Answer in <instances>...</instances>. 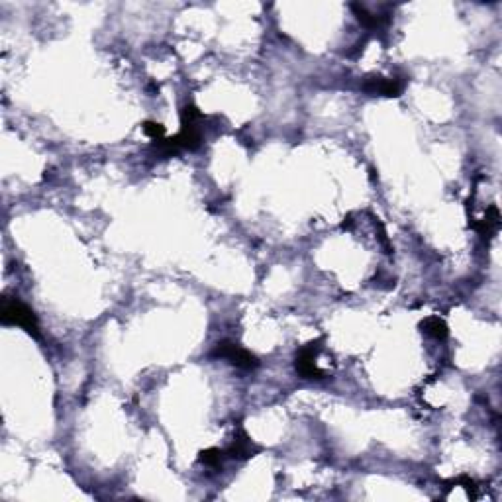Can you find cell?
<instances>
[{"label":"cell","instance_id":"ba28073f","mask_svg":"<svg viewBox=\"0 0 502 502\" xmlns=\"http://www.w3.org/2000/svg\"><path fill=\"white\" fill-rule=\"evenodd\" d=\"M420 328H422V332H424V334L432 335L434 339H446L448 334H450L448 324L443 322L441 318H438V316H430V318H424L422 324H420Z\"/></svg>","mask_w":502,"mask_h":502},{"label":"cell","instance_id":"6da1fadb","mask_svg":"<svg viewBox=\"0 0 502 502\" xmlns=\"http://www.w3.org/2000/svg\"><path fill=\"white\" fill-rule=\"evenodd\" d=\"M0 320L6 326H18L22 330H26L28 334L39 337V324L34 310L28 304H24L18 298H2V306H0Z\"/></svg>","mask_w":502,"mask_h":502},{"label":"cell","instance_id":"8992f818","mask_svg":"<svg viewBox=\"0 0 502 502\" xmlns=\"http://www.w3.org/2000/svg\"><path fill=\"white\" fill-rule=\"evenodd\" d=\"M473 228L479 232V236H481L483 240H490L494 233L499 232V228H501V212H499V208L489 207L487 214H485V218L475 222Z\"/></svg>","mask_w":502,"mask_h":502},{"label":"cell","instance_id":"5b68a950","mask_svg":"<svg viewBox=\"0 0 502 502\" xmlns=\"http://www.w3.org/2000/svg\"><path fill=\"white\" fill-rule=\"evenodd\" d=\"M258 451L259 450L253 446V441L249 439V436L245 434L244 430H240V432L236 434V438H233L232 443L228 446V450L224 451V453H226V457H230V459H249V457H253Z\"/></svg>","mask_w":502,"mask_h":502},{"label":"cell","instance_id":"52a82bcc","mask_svg":"<svg viewBox=\"0 0 502 502\" xmlns=\"http://www.w3.org/2000/svg\"><path fill=\"white\" fill-rule=\"evenodd\" d=\"M351 10L355 14V18L359 20L361 26H365L367 30H379L388 24V14H375L369 12L363 4H351Z\"/></svg>","mask_w":502,"mask_h":502},{"label":"cell","instance_id":"30bf717a","mask_svg":"<svg viewBox=\"0 0 502 502\" xmlns=\"http://www.w3.org/2000/svg\"><path fill=\"white\" fill-rule=\"evenodd\" d=\"M143 134L147 138H151L154 142H157V140L165 138V128L161 124H157V122H143Z\"/></svg>","mask_w":502,"mask_h":502},{"label":"cell","instance_id":"9c48e42d","mask_svg":"<svg viewBox=\"0 0 502 502\" xmlns=\"http://www.w3.org/2000/svg\"><path fill=\"white\" fill-rule=\"evenodd\" d=\"M224 457H226V453L222 450H218V448H208V450L200 451L198 461L202 465H208V467H220Z\"/></svg>","mask_w":502,"mask_h":502},{"label":"cell","instance_id":"3957f363","mask_svg":"<svg viewBox=\"0 0 502 502\" xmlns=\"http://www.w3.org/2000/svg\"><path fill=\"white\" fill-rule=\"evenodd\" d=\"M322 342L318 339V342H310L306 346H302V348L298 349V353H296V359H295V369L296 373L300 375L302 379H306V381H320L326 377L322 369L318 367V363H316V357H318V351H320V346Z\"/></svg>","mask_w":502,"mask_h":502},{"label":"cell","instance_id":"277c9868","mask_svg":"<svg viewBox=\"0 0 502 502\" xmlns=\"http://www.w3.org/2000/svg\"><path fill=\"white\" fill-rule=\"evenodd\" d=\"M361 89L373 96H400L404 89V81L399 77H367L361 83Z\"/></svg>","mask_w":502,"mask_h":502},{"label":"cell","instance_id":"7a4b0ae2","mask_svg":"<svg viewBox=\"0 0 502 502\" xmlns=\"http://www.w3.org/2000/svg\"><path fill=\"white\" fill-rule=\"evenodd\" d=\"M212 357L226 359L230 365L238 367V369H244V371H253L259 367L258 357L251 351H247L233 342H218L212 349Z\"/></svg>","mask_w":502,"mask_h":502}]
</instances>
